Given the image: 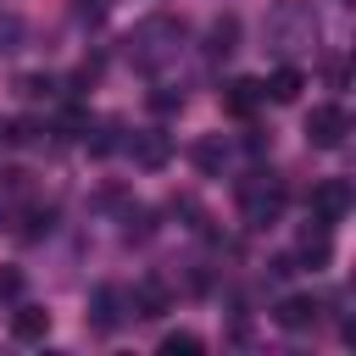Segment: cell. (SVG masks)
Masks as SVG:
<instances>
[{"label":"cell","instance_id":"obj_11","mask_svg":"<svg viewBox=\"0 0 356 356\" xmlns=\"http://www.w3.org/2000/svg\"><path fill=\"white\" fill-rule=\"evenodd\" d=\"M300 89H306V72H300V67H278V72L261 83V95H267V100H278V106L300 100Z\"/></svg>","mask_w":356,"mask_h":356},{"label":"cell","instance_id":"obj_15","mask_svg":"<svg viewBox=\"0 0 356 356\" xmlns=\"http://www.w3.org/2000/svg\"><path fill=\"white\" fill-rule=\"evenodd\" d=\"M234 44H239V22H234V17H217L211 33H206V56H228Z\"/></svg>","mask_w":356,"mask_h":356},{"label":"cell","instance_id":"obj_3","mask_svg":"<svg viewBox=\"0 0 356 356\" xmlns=\"http://www.w3.org/2000/svg\"><path fill=\"white\" fill-rule=\"evenodd\" d=\"M345 134H350L345 106L323 100V106H312V111H306V145H317V150H339V145H345Z\"/></svg>","mask_w":356,"mask_h":356},{"label":"cell","instance_id":"obj_4","mask_svg":"<svg viewBox=\"0 0 356 356\" xmlns=\"http://www.w3.org/2000/svg\"><path fill=\"white\" fill-rule=\"evenodd\" d=\"M306 211H312V217H323V222H339V217L350 211V184H345V178H323V184H312Z\"/></svg>","mask_w":356,"mask_h":356},{"label":"cell","instance_id":"obj_1","mask_svg":"<svg viewBox=\"0 0 356 356\" xmlns=\"http://www.w3.org/2000/svg\"><path fill=\"white\" fill-rule=\"evenodd\" d=\"M284 206H289L284 178H273V172H250V178H239V217H245V228H267V222H278Z\"/></svg>","mask_w":356,"mask_h":356},{"label":"cell","instance_id":"obj_6","mask_svg":"<svg viewBox=\"0 0 356 356\" xmlns=\"http://www.w3.org/2000/svg\"><path fill=\"white\" fill-rule=\"evenodd\" d=\"M128 150H134V161H139L145 172H156V167L172 161V134H167V128H139V134L128 139Z\"/></svg>","mask_w":356,"mask_h":356},{"label":"cell","instance_id":"obj_13","mask_svg":"<svg viewBox=\"0 0 356 356\" xmlns=\"http://www.w3.org/2000/svg\"><path fill=\"white\" fill-rule=\"evenodd\" d=\"M83 145H89V156H111L117 145H122V122H83Z\"/></svg>","mask_w":356,"mask_h":356},{"label":"cell","instance_id":"obj_10","mask_svg":"<svg viewBox=\"0 0 356 356\" xmlns=\"http://www.w3.org/2000/svg\"><path fill=\"white\" fill-rule=\"evenodd\" d=\"M11 334H17L22 345H39V339L50 334V312H44V306H17V312H11Z\"/></svg>","mask_w":356,"mask_h":356},{"label":"cell","instance_id":"obj_12","mask_svg":"<svg viewBox=\"0 0 356 356\" xmlns=\"http://www.w3.org/2000/svg\"><path fill=\"white\" fill-rule=\"evenodd\" d=\"M128 312H134V317H161V312H167V289H161L156 278L134 284V295H128Z\"/></svg>","mask_w":356,"mask_h":356},{"label":"cell","instance_id":"obj_8","mask_svg":"<svg viewBox=\"0 0 356 356\" xmlns=\"http://www.w3.org/2000/svg\"><path fill=\"white\" fill-rule=\"evenodd\" d=\"M317 317H323L317 295H284V300L273 306V323H278V328H289V334H306Z\"/></svg>","mask_w":356,"mask_h":356},{"label":"cell","instance_id":"obj_17","mask_svg":"<svg viewBox=\"0 0 356 356\" xmlns=\"http://www.w3.org/2000/svg\"><path fill=\"white\" fill-rule=\"evenodd\" d=\"M161 350H167V356H195V350H200V334L172 328V334H161Z\"/></svg>","mask_w":356,"mask_h":356},{"label":"cell","instance_id":"obj_19","mask_svg":"<svg viewBox=\"0 0 356 356\" xmlns=\"http://www.w3.org/2000/svg\"><path fill=\"white\" fill-rule=\"evenodd\" d=\"M106 11H111V0H72L78 22H106Z\"/></svg>","mask_w":356,"mask_h":356},{"label":"cell","instance_id":"obj_18","mask_svg":"<svg viewBox=\"0 0 356 356\" xmlns=\"http://www.w3.org/2000/svg\"><path fill=\"white\" fill-rule=\"evenodd\" d=\"M150 106H156V111H178V106H184V89H172V83H156V89H150Z\"/></svg>","mask_w":356,"mask_h":356},{"label":"cell","instance_id":"obj_9","mask_svg":"<svg viewBox=\"0 0 356 356\" xmlns=\"http://www.w3.org/2000/svg\"><path fill=\"white\" fill-rule=\"evenodd\" d=\"M261 100H267V95H261V78H234V83L222 89V111H228V117H256Z\"/></svg>","mask_w":356,"mask_h":356},{"label":"cell","instance_id":"obj_16","mask_svg":"<svg viewBox=\"0 0 356 356\" xmlns=\"http://www.w3.org/2000/svg\"><path fill=\"white\" fill-rule=\"evenodd\" d=\"M17 95H28V100H50V95H56V78H44V72H22V78H17Z\"/></svg>","mask_w":356,"mask_h":356},{"label":"cell","instance_id":"obj_14","mask_svg":"<svg viewBox=\"0 0 356 356\" xmlns=\"http://www.w3.org/2000/svg\"><path fill=\"white\" fill-rule=\"evenodd\" d=\"M189 161H195L200 172H222V161H228V145H222L217 134H206V139H200V145L189 150Z\"/></svg>","mask_w":356,"mask_h":356},{"label":"cell","instance_id":"obj_21","mask_svg":"<svg viewBox=\"0 0 356 356\" xmlns=\"http://www.w3.org/2000/svg\"><path fill=\"white\" fill-rule=\"evenodd\" d=\"M0 295H6V300H17V295H22V273H17V267H6V273H0Z\"/></svg>","mask_w":356,"mask_h":356},{"label":"cell","instance_id":"obj_20","mask_svg":"<svg viewBox=\"0 0 356 356\" xmlns=\"http://www.w3.org/2000/svg\"><path fill=\"white\" fill-rule=\"evenodd\" d=\"M22 222H28V228H22V239H39V234H50V206H44V211L33 206V211H28Z\"/></svg>","mask_w":356,"mask_h":356},{"label":"cell","instance_id":"obj_5","mask_svg":"<svg viewBox=\"0 0 356 356\" xmlns=\"http://www.w3.org/2000/svg\"><path fill=\"white\" fill-rule=\"evenodd\" d=\"M328 256H334V222L306 217V228H300V239H295V261H300V267H323Z\"/></svg>","mask_w":356,"mask_h":356},{"label":"cell","instance_id":"obj_2","mask_svg":"<svg viewBox=\"0 0 356 356\" xmlns=\"http://www.w3.org/2000/svg\"><path fill=\"white\" fill-rule=\"evenodd\" d=\"M156 39H184V22H172V17H145L139 28H134V39H128V56L139 61V67H156L172 44H156Z\"/></svg>","mask_w":356,"mask_h":356},{"label":"cell","instance_id":"obj_22","mask_svg":"<svg viewBox=\"0 0 356 356\" xmlns=\"http://www.w3.org/2000/svg\"><path fill=\"white\" fill-rule=\"evenodd\" d=\"M0 222H6V211H0Z\"/></svg>","mask_w":356,"mask_h":356},{"label":"cell","instance_id":"obj_7","mask_svg":"<svg viewBox=\"0 0 356 356\" xmlns=\"http://www.w3.org/2000/svg\"><path fill=\"white\" fill-rule=\"evenodd\" d=\"M122 317H128V295L111 289V284H100V289L89 295V323H95V334H111Z\"/></svg>","mask_w":356,"mask_h":356}]
</instances>
